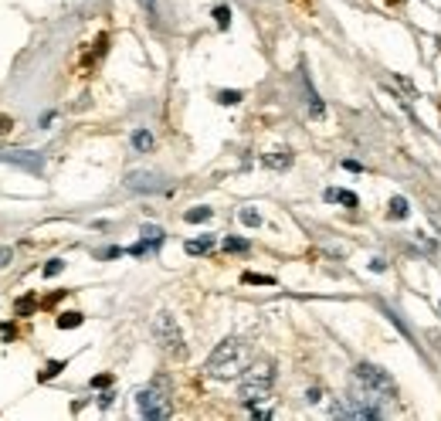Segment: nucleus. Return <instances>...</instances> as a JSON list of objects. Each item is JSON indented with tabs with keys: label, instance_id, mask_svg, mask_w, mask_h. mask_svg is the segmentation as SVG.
Masks as SVG:
<instances>
[{
	"label": "nucleus",
	"instance_id": "nucleus-8",
	"mask_svg": "<svg viewBox=\"0 0 441 421\" xmlns=\"http://www.w3.org/2000/svg\"><path fill=\"white\" fill-rule=\"evenodd\" d=\"M0 164H14V167L28 170V173H41L44 170V157L41 153H31V150H0Z\"/></svg>",
	"mask_w": 441,
	"mask_h": 421
},
{
	"label": "nucleus",
	"instance_id": "nucleus-16",
	"mask_svg": "<svg viewBox=\"0 0 441 421\" xmlns=\"http://www.w3.org/2000/svg\"><path fill=\"white\" fill-rule=\"evenodd\" d=\"M244 286H275V275H258V272H244L241 275Z\"/></svg>",
	"mask_w": 441,
	"mask_h": 421
},
{
	"label": "nucleus",
	"instance_id": "nucleus-18",
	"mask_svg": "<svg viewBox=\"0 0 441 421\" xmlns=\"http://www.w3.org/2000/svg\"><path fill=\"white\" fill-rule=\"evenodd\" d=\"M214 24H217L221 31H228V28H231V7H224V3L214 7Z\"/></svg>",
	"mask_w": 441,
	"mask_h": 421
},
{
	"label": "nucleus",
	"instance_id": "nucleus-15",
	"mask_svg": "<svg viewBox=\"0 0 441 421\" xmlns=\"http://www.w3.org/2000/svg\"><path fill=\"white\" fill-rule=\"evenodd\" d=\"M81 323H85L81 313H61V316H58V330H75Z\"/></svg>",
	"mask_w": 441,
	"mask_h": 421
},
{
	"label": "nucleus",
	"instance_id": "nucleus-32",
	"mask_svg": "<svg viewBox=\"0 0 441 421\" xmlns=\"http://www.w3.org/2000/svg\"><path fill=\"white\" fill-rule=\"evenodd\" d=\"M10 126H14L10 119H0V133H3V129H10Z\"/></svg>",
	"mask_w": 441,
	"mask_h": 421
},
{
	"label": "nucleus",
	"instance_id": "nucleus-26",
	"mask_svg": "<svg viewBox=\"0 0 441 421\" xmlns=\"http://www.w3.org/2000/svg\"><path fill=\"white\" fill-rule=\"evenodd\" d=\"M418 245H421L424 252H435V242H431V238H424V231H418Z\"/></svg>",
	"mask_w": 441,
	"mask_h": 421
},
{
	"label": "nucleus",
	"instance_id": "nucleus-5",
	"mask_svg": "<svg viewBox=\"0 0 441 421\" xmlns=\"http://www.w3.org/2000/svg\"><path fill=\"white\" fill-rule=\"evenodd\" d=\"M384 415L387 411L380 404H373L370 398H363L357 391H350L346 398H340L333 404V418H343V421H377V418H384Z\"/></svg>",
	"mask_w": 441,
	"mask_h": 421
},
{
	"label": "nucleus",
	"instance_id": "nucleus-21",
	"mask_svg": "<svg viewBox=\"0 0 441 421\" xmlns=\"http://www.w3.org/2000/svg\"><path fill=\"white\" fill-rule=\"evenodd\" d=\"M61 371H65V360H51V364H48V367H44V371L38 374V380H51V378H58Z\"/></svg>",
	"mask_w": 441,
	"mask_h": 421
},
{
	"label": "nucleus",
	"instance_id": "nucleus-29",
	"mask_svg": "<svg viewBox=\"0 0 441 421\" xmlns=\"http://www.w3.org/2000/svg\"><path fill=\"white\" fill-rule=\"evenodd\" d=\"M112 398H116L112 391H102V398H99V404H102V408H109V404H112Z\"/></svg>",
	"mask_w": 441,
	"mask_h": 421
},
{
	"label": "nucleus",
	"instance_id": "nucleus-2",
	"mask_svg": "<svg viewBox=\"0 0 441 421\" xmlns=\"http://www.w3.org/2000/svg\"><path fill=\"white\" fill-rule=\"evenodd\" d=\"M353 391L363 394V398H370L380 408L384 404H398V384H394V378L384 367H377V364H357L353 367Z\"/></svg>",
	"mask_w": 441,
	"mask_h": 421
},
{
	"label": "nucleus",
	"instance_id": "nucleus-24",
	"mask_svg": "<svg viewBox=\"0 0 441 421\" xmlns=\"http://www.w3.org/2000/svg\"><path fill=\"white\" fill-rule=\"evenodd\" d=\"M31 309H35V295H24V299H17V313H21V316H28Z\"/></svg>",
	"mask_w": 441,
	"mask_h": 421
},
{
	"label": "nucleus",
	"instance_id": "nucleus-23",
	"mask_svg": "<svg viewBox=\"0 0 441 421\" xmlns=\"http://www.w3.org/2000/svg\"><path fill=\"white\" fill-rule=\"evenodd\" d=\"M61 268H65V262H61V258H51V262L44 265V279H55Z\"/></svg>",
	"mask_w": 441,
	"mask_h": 421
},
{
	"label": "nucleus",
	"instance_id": "nucleus-17",
	"mask_svg": "<svg viewBox=\"0 0 441 421\" xmlns=\"http://www.w3.org/2000/svg\"><path fill=\"white\" fill-rule=\"evenodd\" d=\"M210 217H214L210 208H190L184 214V221H190V224H201V221H210Z\"/></svg>",
	"mask_w": 441,
	"mask_h": 421
},
{
	"label": "nucleus",
	"instance_id": "nucleus-22",
	"mask_svg": "<svg viewBox=\"0 0 441 421\" xmlns=\"http://www.w3.org/2000/svg\"><path fill=\"white\" fill-rule=\"evenodd\" d=\"M238 217H241V224H248V228H258V224H262V214H258V210H251V208H244Z\"/></svg>",
	"mask_w": 441,
	"mask_h": 421
},
{
	"label": "nucleus",
	"instance_id": "nucleus-31",
	"mask_svg": "<svg viewBox=\"0 0 441 421\" xmlns=\"http://www.w3.org/2000/svg\"><path fill=\"white\" fill-rule=\"evenodd\" d=\"M10 255H14V252H10V248H0V268H3V265L10 262Z\"/></svg>",
	"mask_w": 441,
	"mask_h": 421
},
{
	"label": "nucleus",
	"instance_id": "nucleus-28",
	"mask_svg": "<svg viewBox=\"0 0 441 421\" xmlns=\"http://www.w3.org/2000/svg\"><path fill=\"white\" fill-rule=\"evenodd\" d=\"M370 268H373V272H387V262H384V258H373Z\"/></svg>",
	"mask_w": 441,
	"mask_h": 421
},
{
	"label": "nucleus",
	"instance_id": "nucleus-6",
	"mask_svg": "<svg viewBox=\"0 0 441 421\" xmlns=\"http://www.w3.org/2000/svg\"><path fill=\"white\" fill-rule=\"evenodd\" d=\"M153 340L160 343L163 353H170V357H177V360L187 357L184 333H180V326H177V320H173L170 313H157V316H153Z\"/></svg>",
	"mask_w": 441,
	"mask_h": 421
},
{
	"label": "nucleus",
	"instance_id": "nucleus-11",
	"mask_svg": "<svg viewBox=\"0 0 441 421\" xmlns=\"http://www.w3.org/2000/svg\"><path fill=\"white\" fill-rule=\"evenodd\" d=\"M184 252H187V255H210V252H214V238H210V235H204V238H190V242L184 245Z\"/></svg>",
	"mask_w": 441,
	"mask_h": 421
},
{
	"label": "nucleus",
	"instance_id": "nucleus-25",
	"mask_svg": "<svg viewBox=\"0 0 441 421\" xmlns=\"http://www.w3.org/2000/svg\"><path fill=\"white\" fill-rule=\"evenodd\" d=\"M122 252H126V248H116V245H112V248H102V252H95V258H119Z\"/></svg>",
	"mask_w": 441,
	"mask_h": 421
},
{
	"label": "nucleus",
	"instance_id": "nucleus-30",
	"mask_svg": "<svg viewBox=\"0 0 441 421\" xmlns=\"http://www.w3.org/2000/svg\"><path fill=\"white\" fill-rule=\"evenodd\" d=\"M139 3L146 7V14H150V17H157V0H139Z\"/></svg>",
	"mask_w": 441,
	"mask_h": 421
},
{
	"label": "nucleus",
	"instance_id": "nucleus-12",
	"mask_svg": "<svg viewBox=\"0 0 441 421\" xmlns=\"http://www.w3.org/2000/svg\"><path fill=\"white\" fill-rule=\"evenodd\" d=\"M133 150L150 153V150H153V133H150V129H136V133H133Z\"/></svg>",
	"mask_w": 441,
	"mask_h": 421
},
{
	"label": "nucleus",
	"instance_id": "nucleus-10",
	"mask_svg": "<svg viewBox=\"0 0 441 421\" xmlns=\"http://www.w3.org/2000/svg\"><path fill=\"white\" fill-rule=\"evenodd\" d=\"M262 164L268 170H288L292 167V150H272V153L262 157Z\"/></svg>",
	"mask_w": 441,
	"mask_h": 421
},
{
	"label": "nucleus",
	"instance_id": "nucleus-4",
	"mask_svg": "<svg viewBox=\"0 0 441 421\" xmlns=\"http://www.w3.org/2000/svg\"><path fill=\"white\" fill-rule=\"evenodd\" d=\"M136 404H139V415L146 421H166L173 418V401H170V391H166V380H153L150 387H143L136 394Z\"/></svg>",
	"mask_w": 441,
	"mask_h": 421
},
{
	"label": "nucleus",
	"instance_id": "nucleus-3",
	"mask_svg": "<svg viewBox=\"0 0 441 421\" xmlns=\"http://www.w3.org/2000/svg\"><path fill=\"white\" fill-rule=\"evenodd\" d=\"M272 387H275V364L272 360H255V364H248L241 371L238 401L244 408H255V404H262L272 394Z\"/></svg>",
	"mask_w": 441,
	"mask_h": 421
},
{
	"label": "nucleus",
	"instance_id": "nucleus-27",
	"mask_svg": "<svg viewBox=\"0 0 441 421\" xmlns=\"http://www.w3.org/2000/svg\"><path fill=\"white\" fill-rule=\"evenodd\" d=\"M112 384V374H99V378H92V387H109Z\"/></svg>",
	"mask_w": 441,
	"mask_h": 421
},
{
	"label": "nucleus",
	"instance_id": "nucleus-14",
	"mask_svg": "<svg viewBox=\"0 0 441 421\" xmlns=\"http://www.w3.org/2000/svg\"><path fill=\"white\" fill-rule=\"evenodd\" d=\"M407 214H411V204H407L404 197H394V201H391V210H387V217H391V221H404Z\"/></svg>",
	"mask_w": 441,
	"mask_h": 421
},
{
	"label": "nucleus",
	"instance_id": "nucleus-19",
	"mask_svg": "<svg viewBox=\"0 0 441 421\" xmlns=\"http://www.w3.org/2000/svg\"><path fill=\"white\" fill-rule=\"evenodd\" d=\"M139 235H143V238H146L153 248H157V245H163V228H157V224H143V231H139Z\"/></svg>",
	"mask_w": 441,
	"mask_h": 421
},
{
	"label": "nucleus",
	"instance_id": "nucleus-7",
	"mask_svg": "<svg viewBox=\"0 0 441 421\" xmlns=\"http://www.w3.org/2000/svg\"><path fill=\"white\" fill-rule=\"evenodd\" d=\"M126 187L136 190V194H157V190H166L163 177L160 173H153V170H133V173L126 177Z\"/></svg>",
	"mask_w": 441,
	"mask_h": 421
},
{
	"label": "nucleus",
	"instance_id": "nucleus-13",
	"mask_svg": "<svg viewBox=\"0 0 441 421\" xmlns=\"http://www.w3.org/2000/svg\"><path fill=\"white\" fill-rule=\"evenodd\" d=\"M221 248L228 255H244V252H251V245L244 242V238H235V235H228L224 242H221Z\"/></svg>",
	"mask_w": 441,
	"mask_h": 421
},
{
	"label": "nucleus",
	"instance_id": "nucleus-20",
	"mask_svg": "<svg viewBox=\"0 0 441 421\" xmlns=\"http://www.w3.org/2000/svg\"><path fill=\"white\" fill-rule=\"evenodd\" d=\"M241 99H244V95H241L238 88H224V92H217V102H221V106H238Z\"/></svg>",
	"mask_w": 441,
	"mask_h": 421
},
{
	"label": "nucleus",
	"instance_id": "nucleus-9",
	"mask_svg": "<svg viewBox=\"0 0 441 421\" xmlns=\"http://www.w3.org/2000/svg\"><path fill=\"white\" fill-rule=\"evenodd\" d=\"M322 197H326L329 204H343V208H350V210L360 208V197H357L353 190H340V187H329V190H326Z\"/></svg>",
	"mask_w": 441,
	"mask_h": 421
},
{
	"label": "nucleus",
	"instance_id": "nucleus-1",
	"mask_svg": "<svg viewBox=\"0 0 441 421\" xmlns=\"http://www.w3.org/2000/svg\"><path fill=\"white\" fill-rule=\"evenodd\" d=\"M248 357H251L248 353V343L238 337H228L214 346V353L207 357L204 371H207V378H214V380H235L248 367Z\"/></svg>",
	"mask_w": 441,
	"mask_h": 421
}]
</instances>
